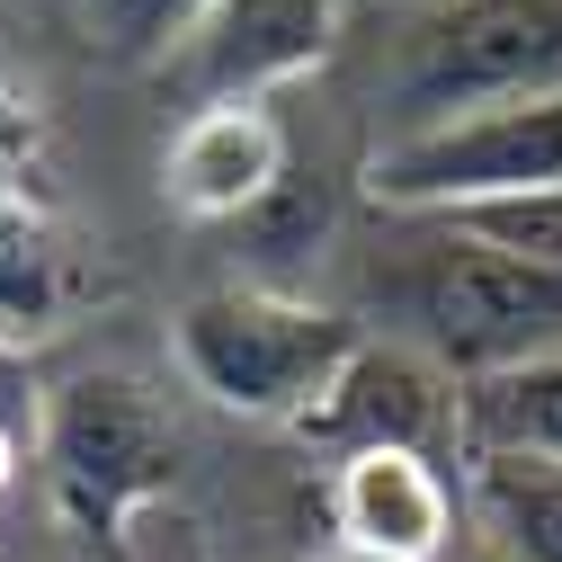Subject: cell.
<instances>
[{
  "label": "cell",
  "mask_w": 562,
  "mask_h": 562,
  "mask_svg": "<svg viewBox=\"0 0 562 562\" xmlns=\"http://www.w3.org/2000/svg\"><path fill=\"white\" fill-rule=\"evenodd\" d=\"M358 339L367 330L348 313L304 304V295H268V286L196 295L170 322V348H179V367H188V384L205 402L233 411V419H286V429Z\"/></svg>",
  "instance_id": "6da1fadb"
},
{
  "label": "cell",
  "mask_w": 562,
  "mask_h": 562,
  "mask_svg": "<svg viewBox=\"0 0 562 562\" xmlns=\"http://www.w3.org/2000/svg\"><path fill=\"white\" fill-rule=\"evenodd\" d=\"M518 188H562V90L491 99L419 134H384L367 153V196L384 215H419V224L482 196H518Z\"/></svg>",
  "instance_id": "7a4b0ae2"
},
{
  "label": "cell",
  "mask_w": 562,
  "mask_h": 562,
  "mask_svg": "<svg viewBox=\"0 0 562 562\" xmlns=\"http://www.w3.org/2000/svg\"><path fill=\"white\" fill-rule=\"evenodd\" d=\"M36 447H45V482H54L63 518L90 527V536H116L144 501H161L170 473H179V429L134 375L54 384V402L36 419Z\"/></svg>",
  "instance_id": "3957f363"
},
{
  "label": "cell",
  "mask_w": 562,
  "mask_h": 562,
  "mask_svg": "<svg viewBox=\"0 0 562 562\" xmlns=\"http://www.w3.org/2000/svg\"><path fill=\"white\" fill-rule=\"evenodd\" d=\"M553 90H562V0H447L393 81L402 108L393 134H419L491 99H553Z\"/></svg>",
  "instance_id": "277c9868"
},
{
  "label": "cell",
  "mask_w": 562,
  "mask_h": 562,
  "mask_svg": "<svg viewBox=\"0 0 562 562\" xmlns=\"http://www.w3.org/2000/svg\"><path fill=\"white\" fill-rule=\"evenodd\" d=\"M411 313H419V348L456 384H482L562 348V268H518V259L438 241L411 286Z\"/></svg>",
  "instance_id": "5b68a950"
},
{
  "label": "cell",
  "mask_w": 562,
  "mask_h": 562,
  "mask_svg": "<svg viewBox=\"0 0 562 562\" xmlns=\"http://www.w3.org/2000/svg\"><path fill=\"white\" fill-rule=\"evenodd\" d=\"M339 27H348V0H205V19L161 63V90L188 116L233 108V99H268V90L322 72Z\"/></svg>",
  "instance_id": "8992f818"
},
{
  "label": "cell",
  "mask_w": 562,
  "mask_h": 562,
  "mask_svg": "<svg viewBox=\"0 0 562 562\" xmlns=\"http://www.w3.org/2000/svg\"><path fill=\"white\" fill-rule=\"evenodd\" d=\"M295 429L358 456V447H402V456H438L464 447V384L411 339H358L330 367V384L295 411Z\"/></svg>",
  "instance_id": "52a82bcc"
},
{
  "label": "cell",
  "mask_w": 562,
  "mask_h": 562,
  "mask_svg": "<svg viewBox=\"0 0 562 562\" xmlns=\"http://www.w3.org/2000/svg\"><path fill=\"white\" fill-rule=\"evenodd\" d=\"M286 161H295V144H286V116L268 99L196 108V116H179L170 153H161V196L188 224H233L286 188Z\"/></svg>",
  "instance_id": "ba28073f"
},
{
  "label": "cell",
  "mask_w": 562,
  "mask_h": 562,
  "mask_svg": "<svg viewBox=\"0 0 562 562\" xmlns=\"http://www.w3.org/2000/svg\"><path fill=\"white\" fill-rule=\"evenodd\" d=\"M330 518H339V544H375L393 562H438L456 544V482L438 456L358 447L330 473Z\"/></svg>",
  "instance_id": "9c48e42d"
},
{
  "label": "cell",
  "mask_w": 562,
  "mask_h": 562,
  "mask_svg": "<svg viewBox=\"0 0 562 562\" xmlns=\"http://www.w3.org/2000/svg\"><path fill=\"white\" fill-rule=\"evenodd\" d=\"M63 313H72V250L36 196L0 188V348L63 330Z\"/></svg>",
  "instance_id": "30bf717a"
},
{
  "label": "cell",
  "mask_w": 562,
  "mask_h": 562,
  "mask_svg": "<svg viewBox=\"0 0 562 562\" xmlns=\"http://www.w3.org/2000/svg\"><path fill=\"white\" fill-rule=\"evenodd\" d=\"M464 456H527L562 464V348L509 375L464 384Z\"/></svg>",
  "instance_id": "8fae6325"
},
{
  "label": "cell",
  "mask_w": 562,
  "mask_h": 562,
  "mask_svg": "<svg viewBox=\"0 0 562 562\" xmlns=\"http://www.w3.org/2000/svg\"><path fill=\"white\" fill-rule=\"evenodd\" d=\"M473 518L501 562H562V464L473 456Z\"/></svg>",
  "instance_id": "7c38bea8"
},
{
  "label": "cell",
  "mask_w": 562,
  "mask_h": 562,
  "mask_svg": "<svg viewBox=\"0 0 562 562\" xmlns=\"http://www.w3.org/2000/svg\"><path fill=\"white\" fill-rule=\"evenodd\" d=\"M447 241L518 259V268H562V188H518V196H482L456 215H429Z\"/></svg>",
  "instance_id": "4fadbf2b"
},
{
  "label": "cell",
  "mask_w": 562,
  "mask_h": 562,
  "mask_svg": "<svg viewBox=\"0 0 562 562\" xmlns=\"http://www.w3.org/2000/svg\"><path fill=\"white\" fill-rule=\"evenodd\" d=\"M72 19L90 36V54L125 63V72H161L179 36L205 19V0H72Z\"/></svg>",
  "instance_id": "5bb4252c"
},
{
  "label": "cell",
  "mask_w": 562,
  "mask_h": 562,
  "mask_svg": "<svg viewBox=\"0 0 562 562\" xmlns=\"http://www.w3.org/2000/svg\"><path fill=\"white\" fill-rule=\"evenodd\" d=\"M19 393H27V367L19 348H0V419H19Z\"/></svg>",
  "instance_id": "9a60e30c"
},
{
  "label": "cell",
  "mask_w": 562,
  "mask_h": 562,
  "mask_svg": "<svg viewBox=\"0 0 562 562\" xmlns=\"http://www.w3.org/2000/svg\"><path fill=\"white\" fill-rule=\"evenodd\" d=\"M19 482V419H0V491Z\"/></svg>",
  "instance_id": "2e32d148"
},
{
  "label": "cell",
  "mask_w": 562,
  "mask_h": 562,
  "mask_svg": "<svg viewBox=\"0 0 562 562\" xmlns=\"http://www.w3.org/2000/svg\"><path fill=\"white\" fill-rule=\"evenodd\" d=\"M322 562H393V553H375V544H330Z\"/></svg>",
  "instance_id": "e0dca14e"
}]
</instances>
